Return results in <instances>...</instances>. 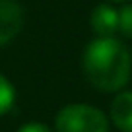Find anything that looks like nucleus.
Wrapping results in <instances>:
<instances>
[{"mask_svg":"<svg viewBox=\"0 0 132 132\" xmlns=\"http://www.w3.org/2000/svg\"><path fill=\"white\" fill-rule=\"evenodd\" d=\"M84 72L87 82L99 91L111 93L126 86L130 78V53L113 37H97L84 51Z\"/></svg>","mask_w":132,"mask_h":132,"instance_id":"obj_1","label":"nucleus"},{"mask_svg":"<svg viewBox=\"0 0 132 132\" xmlns=\"http://www.w3.org/2000/svg\"><path fill=\"white\" fill-rule=\"evenodd\" d=\"M56 132H109V120L103 111L86 103L64 107L54 119Z\"/></svg>","mask_w":132,"mask_h":132,"instance_id":"obj_2","label":"nucleus"},{"mask_svg":"<svg viewBox=\"0 0 132 132\" xmlns=\"http://www.w3.org/2000/svg\"><path fill=\"white\" fill-rule=\"evenodd\" d=\"M23 25V10L14 0H0V45L10 43Z\"/></svg>","mask_w":132,"mask_h":132,"instance_id":"obj_3","label":"nucleus"},{"mask_svg":"<svg viewBox=\"0 0 132 132\" xmlns=\"http://www.w3.org/2000/svg\"><path fill=\"white\" fill-rule=\"evenodd\" d=\"M91 27L99 37H111L113 33L119 29V12L113 6L99 4L91 12Z\"/></svg>","mask_w":132,"mask_h":132,"instance_id":"obj_4","label":"nucleus"},{"mask_svg":"<svg viewBox=\"0 0 132 132\" xmlns=\"http://www.w3.org/2000/svg\"><path fill=\"white\" fill-rule=\"evenodd\" d=\"M111 120L120 132H132V91H122L113 99Z\"/></svg>","mask_w":132,"mask_h":132,"instance_id":"obj_5","label":"nucleus"},{"mask_svg":"<svg viewBox=\"0 0 132 132\" xmlns=\"http://www.w3.org/2000/svg\"><path fill=\"white\" fill-rule=\"evenodd\" d=\"M14 101H16V89L0 74V115H6L14 107Z\"/></svg>","mask_w":132,"mask_h":132,"instance_id":"obj_6","label":"nucleus"},{"mask_svg":"<svg viewBox=\"0 0 132 132\" xmlns=\"http://www.w3.org/2000/svg\"><path fill=\"white\" fill-rule=\"evenodd\" d=\"M119 29L126 37H132V4L124 6L119 12Z\"/></svg>","mask_w":132,"mask_h":132,"instance_id":"obj_7","label":"nucleus"},{"mask_svg":"<svg viewBox=\"0 0 132 132\" xmlns=\"http://www.w3.org/2000/svg\"><path fill=\"white\" fill-rule=\"evenodd\" d=\"M18 132H51L47 124H41V122H27L20 128Z\"/></svg>","mask_w":132,"mask_h":132,"instance_id":"obj_8","label":"nucleus"},{"mask_svg":"<svg viewBox=\"0 0 132 132\" xmlns=\"http://www.w3.org/2000/svg\"><path fill=\"white\" fill-rule=\"evenodd\" d=\"M111 2H124V0H111Z\"/></svg>","mask_w":132,"mask_h":132,"instance_id":"obj_9","label":"nucleus"}]
</instances>
